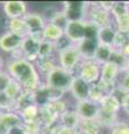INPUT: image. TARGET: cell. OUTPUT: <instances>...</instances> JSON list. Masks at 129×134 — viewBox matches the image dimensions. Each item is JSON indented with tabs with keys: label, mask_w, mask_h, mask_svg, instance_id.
<instances>
[{
	"label": "cell",
	"mask_w": 129,
	"mask_h": 134,
	"mask_svg": "<svg viewBox=\"0 0 129 134\" xmlns=\"http://www.w3.org/2000/svg\"><path fill=\"white\" fill-rule=\"evenodd\" d=\"M115 52V48L111 47V46H107V45H101L99 44L97 50H95V54H94V57L93 59L98 63L100 65H103L106 63H109L111 60V57H112V54Z\"/></svg>",
	"instance_id": "20"
},
{
	"label": "cell",
	"mask_w": 129,
	"mask_h": 134,
	"mask_svg": "<svg viewBox=\"0 0 129 134\" xmlns=\"http://www.w3.org/2000/svg\"><path fill=\"white\" fill-rule=\"evenodd\" d=\"M110 134H129V124L118 121L110 129Z\"/></svg>",
	"instance_id": "33"
},
{
	"label": "cell",
	"mask_w": 129,
	"mask_h": 134,
	"mask_svg": "<svg viewBox=\"0 0 129 134\" xmlns=\"http://www.w3.org/2000/svg\"><path fill=\"white\" fill-rule=\"evenodd\" d=\"M24 38L11 31H7L0 36V49L5 53L15 54L18 52Z\"/></svg>",
	"instance_id": "9"
},
{
	"label": "cell",
	"mask_w": 129,
	"mask_h": 134,
	"mask_svg": "<svg viewBox=\"0 0 129 134\" xmlns=\"http://www.w3.org/2000/svg\"><path fill=\"white\" fill-rule=\"evenodd\" d=\"M75 76V74L62 68L61 66H57L45 77V85L52 90L65 93L68 91L70 92L71 85H72Z\"/></svg>",
	"instance_id": "2"
},
{
	"label": "cell",
	"mask_w": 129,
	"mask_h": 134,
	"mask_svg": "<svg viewBox=\"0 0 129 134\" xmlns=\"http://www.w3.org/2000/svg\"><path fill=\"white\" fill-rule=\"evenodd\" d=\"M121 108L123 110V112L129 116V94H127V96L125 97V99L121 103Z\"/></svg>",
	"instance_id": "36"
},
{
	"label": "cell",
	"mask_w": 129,
	"mask_h": 134,
	"mask_svg": "<svg viewBox=\"0 0 129 134\" xmlns=\"http://www.w3.org/2000/svg\"><path fill=\"white\" fill-rule=\"evenodd\" d=\"M8 134H27V133L25 131L24 124H22V125H19V126H16L12 130H10V132Z\"/></svg>",
	"instance_id": "35"
},
{
	"label": "cell",
	"mask_w": 129,
	"mask_h": 134,
	"mask_svg": "<svg viewBox=\"0 0 129 134\" xmlns=\"http://www.w3.org/2000/svg\"><path fill=\"white\" fill-rule=\"evenodd\" d=\"M2 113H3V112H2L1 110H0V119H1V116H2Z\"/></svg>",
	"instance_id": "39"
},
{
	"label": "cell",
	"mask_w": 129,
	"mask_h": 134,
	"mask_svg": "<svg viewBox=\"0 0 129 134\" xmlns=\"http://www.w3.org/2000/svg\"><path fill=\"white\" fill-rule=\"evenodd\" d=\"M97 121L99 124L101 125V127H112L113 125L118 122V114H113V113H109V112H105L100 110L99 116Z\"/></svg>",
	"instance_id": "26"
},
{
	"label": "cell",
	"mask_w": 129,
	"mask_h": 134,
	"mask_svg": "<svg viewBox=\"0 0 129 134\" xmlns=\"http://www.w3.org/2000/svg\"><path fill=\"white\" fill-rule=\"evenodd\" d=\"M120 73H121V69H120V67L118 65H116L112 62L106 63V64H103L101 66L100 81L116 86V83H117V79L119 77Z\"/></svg>",
	"instance_id": "14"
},
{
	"label": "cell",
	"mask_w": 129,
	"mask_h": 134,
	"mask_svg": "<svg viewBox=\"0 0 129 134\" xmlns=\"http://www.w3.org/2000/svg\"><path fill=\"white\" fill-rule=\"evenodd\" d=\"M70 92L73 97L76 99V102L83 100V99H88L90 97L91 84L86 83L80 76H75L73 79L72 85H71Z\"/></svg>",
	"instance_id": "10"
},
{
	"label": "cell",
	"mask_w": 129,
	"mask_h": 134,
	"mask_svg": "<svg viewBox=\"0 0 129 134\" xmlns=\"http://www.w3.org/2000/svg\"><path fill=\"white\" fill-rule=\"evenodd\" d=\"M24 122L18 112H3L0 119V134H8L16 126L22 125Z\"/></svg>",
	"instance_id": "12"
},
{
	"label": "cell",
	"mask_w": 129,
	"mask_h": 134,
	"mask_svg": "<svg viewBox=\"0 0 129 134\" xmlns=\"http://www.w3.org/2000/svg\"><path fill=\"white\" fill-rule=\"evenodd\" d=\"M86 20H70L64 29V35L73 45H78L85 38Z\"/></svg>",
	"instance_id": "6"
},
{
	"label": "cell",
	"mask_w": 129,
	"mask_h": 134,
	"mask_svg": "<svg viewBox=\"0 0 129 134\" xmlns=\"http://www.w3.org/2000/svg\"><path fill=\"white\" fill-rule=\"evenodd\" d=\"M38 50H39V43H37L36 40H34L32 37L28 36L24 38L19 50L15 53L18 54V55L12 58H25V59L34 63L38 59Z\"/></svg>",
	"instance_id": "8"
},
{
	"label": "cell",
	"mask_w": 129,
	"mask_h": 134,
	"mask_svg": "<svg viewBox=\"0 0 129 134\" xmlns=\"http://www.w3.org/2000/svg\"><path fill=\"white\" fill-rule=\"evenodd\" d=\"M78 115L80 116L81 121L83 120H97L100 113L99 103H95L90 98L79 100L75 104V108Z\"/></svg>",
	"instance_id": "7"
},
{
	"label": "cell",
	"mask_w": 129,
	"mask_h": 134,
	"mask_svg": "<svg viewBox=\"0 0 129 134\" xmlns=\"http://www.w3.org/2000/svg\"><path fill=\"white\" fill-rule=\"evenodd\" d=\"M59 123L61 126L78 130L79 125L81 123V119H80V116L78 115L75 110H69L68 108V110L60 116Z\"/></svg>",
	"instance_id": "17"
},
{
	"label": "cell",
	"mask_w": 129,
	"mask_h": 134,
	"mask_svg": "<svg viewBox=\"0 0 129 134\" xmlns=\"http://www.w3.org/2000/svg\"><path fill=\"white\" fill-rule=\"evenodd\" d=\"M25 20V23L29 28L30 32H35V31H42L45 27V25L47 24V21L45 20L42 14L38 12H29L23 18Z\"/></svg>",
	"instance_id": "16"
},
{
	"label": "cell",
	"mask_w": 129,
	"mask_h": 134,
	"mask_svg": "<svg viewBox=\"0 0 129 134\" xmlns=\"http://www.w3.org/2000/svg\"><path fill=\"white\" fill-rule=\"evenodd\" d=\"M39 134H48L47 132H42V133H39Z\"/></svg>",
	"instance_id": "40"
},
{
	"label": "cell",
	"mask_w": 129,
	"mask_h": 134,
	"mask_svg": "<svg viewBox=\"0 0 129 134\" xmlns=\"http://www.w3.org/2000/svg\"><path fill=\"white\" fill-rule=\"evenodd\" d=\"M101 125L97 120H83L79 125L78 131L80 134H99Z\"/></svg>",
	"instance_id": "24"
},
{
	"label": "cell",
	"mask_w": 129,
	"mask_h": 134,
	"mask_svg": "<svg viewBox=\"0 0 129 134\" xmlns=\"http://www.w3.org/2000/svg\"><path fill=\"white\" fill-rule=\"evenodd\" d=\"M116 86L119 87L120 90H122L123 92H126L127 94H129V72L128 70H121L119 77L116 83Z\"/></svg>",
	"instance_id": "32"
},
{
	"label": "cell",
	"mask_w": 129,
	"mask_h": 134,
	"mask_svg": "<svg viewBox=\"0 0 129 134\" xmlns=\"http://www.w3.org/2000/svg\"><path fill=\"white\" fill-rule=\"evenodd\" d=\"M125 70H128V72H129V58L127 60V66H126V69H125Z\"/></svg>",
	"instance_id": "38"
},
{
	"label": "cell",
	"mask_w": 129,
	"mask_h": 134,
	"mask_svg": "<svg viewBox=\"0 0 129 134\" xmlns=\"http://www.w3.org/2000/svg\"><path fill=\"white\" fill-rule=\"evenodd\" d=\"M88 3L81 2H65L63 11L69 20H86Z\"/></svg>",
	"instance_id": "13"
},
{
	"label": "cell",
	"mask_w": 129,
	"mask_h": 134,
	"mask_svg": "<svg viewBox=\"0 0 129 134\" xmlns=\"http://www.w3.org/2000/svg\"><path fill=\"white\" fill-rule=\"evenodd\" d=\"M76 76H80L91 85L97 84L101 76V65L94 59H83L79 66V74Z\"/></svg>",
	"instance_id": "4"
},
{
	"label": "cell",
	"mask_w": 129,
	"mask_h": 134,
	"mask_svg": "<svg viewBox=\"0 0 129 134\" xmlns=\"http://www.w3.org/2000/svg\"><path fill=\"white\" fill-rule=\"evenodd\" d=\"M36 63H37L36 68L38 70L39 75H43L44 77H46L55 67L59 66L57 58H54V56L49 58H44V59H38Z\"/></svg>",
	"instance_id": "22"
},
{
	"label": "cell",
	"mask_w": 129,
	"mask_h": 134,
	"mask_svg": "<svg viewBox=\"0 0 129 134\" xmlns=\"http://www.w3.org/2000/svg\"><path fill=\"white\" fill-rule=\"evenodd\" d=\"M18 113L22 116V120L24 123L33 122V121L38 120L39 117V106L36 105V104H30V105L23 108L22 111H19Z\"/></svg>",
	"instance_id": "25"
},
{
	"label": "cell",
	"mask_w": 129,
	"mask_h": 134,
	"mask_svg": "<svg viewBox=\"0 0 129 134\" xmlns=\"http://www.w3.org/2000/svg\"><path fill=\"white\" fill-rule=\"evenodd\" d=\"M23 92H24V90H23L22 85H20V84H18L16 81H14V79H11L10 84L8 85V87H7L6 91H5V94H6L10 99L16 100L20 95L23 94Z\"/></svg>",
	"instance_id": "28"
},
{
	"label": "cell",
	"mask_w": 129,
	"mask_h": 134,
	"mask_svg": "<svg viewBox=\"0 0 129 134\" xmlns=\"http://www.w3.org/2000/svg\"><path fill=\"white\" fill-rule=\"evenodd\" d=\"M2 9L9 19H22L28 14L27 5L24 1H6Z\"/></svg>",
	"instance_id": "11"
},
{
	"label": "cell",
	"mask_w": 129,
	"mask_h": 134,
	"mask_svg": "<svg viewBox=\"0 0 129 134\" xmlns=\"http://www.w3.org/2000/svg\"><path fill=\"white\" fill-rule=\"evenodd\" d=\"M115 27L118 32L129 35V14L115 19Z\"/></svg>",
	"instance_id": "30"
},
{
	"label": "cell",
	"mask_w": 129,
	"mask_h": 134,
	"mask_svg": "<svg viewBox=\"0 0 129 134\" xmlns=\"http://www.w3.org/2000/svg\"><path fill=\"white\" fill-rule=\"evenodd\" d=\"M99 106L101 111L113 113V114H118L120 108H121V103L113 95L108 94L102 97V99L99 102Z\"/></svg>",
	"instance_id": "19"
},
{
	"label": "cell",
	"mask_w": 129,
	"mask_h": 134,
	"mask_svg": "<svg viewBox=\"0 0 129 134\" xmlns=\"http://www.w3.org/2000/svg\"><path fill=\"white\" fill-rule=\"evenodd\" d=\"M43 34H44L45 40L52 41V43H54V44L64 37V30L63 29L55 26V25L51 24V23H47L46 25H45V27L43 29Z\"/></svg>",
	"instance_id": "21"
},
{
	"label": "cell",
	"mask_w": 129,
	"mask_h": 134,
	"mask_svg": "<svg viewBox=\"0 0 129 134\" xmlns=\"http://www.w3.org/2000/svg\"><path fill=\"white\" fill-rule=\"evenodd\" d=\"M56 52L55 44L48 40H44L39 44L38 50V59H44V58H49L54 56V53ZM37 59V60H38Z\"/></svg>",
	"instance_id": "27"
},
{
	"label": "cell",
	"mask_w": 129,
	"mask_h": 134,
	"mask_svg": "<svg viewBox=\"0 0 129 134\" xmlns=\"http://www.w3.org/2000/svg\"><path fill=\"white\" fill-rule=\"evenodd\" d=\"M82 56L79 50L76 45H71L69 47L57 52V62H59V66L64 68L69 72L74 74V70L79 68L81 62Z\"/></svg>",
	"instance_id": "3"
},
{
	"label": "cell",
	"mask_w": 129,
	"mask_h": 134,
	"mask_svg": "<svg viewBox=\"0 0 129 134\" xmlns=\"http://www.w3.org/2000/svg\"><path fill=\"white\" fill-rule=\"evenodd\" d=\"M7 73L26 92L34 93L42 86L40 75L36 66L25 58H12L7 65Z\"/></svg>",
	"instance_id": "1"
},
{
	"label": "cell",
	"mask_w": 129,
	"mask_h": 134,
	"mask_svg": "<svg viewBox=\"0 0 129 134\" xmlns=\"http://www.w3.org/2000/svg\"><path fill=\"white\" fill-rule=\"evenodd\" d=\"M129 14V2H115L113 8L111 10L112 18L117 19L122 16H126Z\"/></svg>",
	"instance_id": "29"
},
{
	"label": "cell",
	"mask_w": 129,
	"mask_h": 134,
	"mask_svg": "<svg viewBox=\"0 0 129 134\" xmlns=\"http://www.w3.org/2000/svg\"><path fill=\"white\" fill-rule=\"evenodd\" d=\"M117 29H116L115 25H109V26H105L99 28L98 31V43L101 45H107V46H111L113 47L115 44V39L117 36Z\"/></svg>",
	"instance_id": "15"
},
{
	"label": "cell",
	"mask_w": 129,
	"mask_h": 134,
	"mask_svg": "<svg viewBox=\"0 0 129 134\" xmlns=\"http://www.w3.org/2000/svg\"><path fill=\"white\" fill-rule=\"evenodd\" d=\"M98 45V39H83L80 44H78L76 46L81 53L82 59H93Z\"/></svg>",
	"instance_id": "18"
},
{
	"label": "cell",
	"mask_w": 129,
	"mask_h": 134,
	"mask_svg": "<svg viewBox=\"0 0 129 134\" xmlns=\"http://www.w3.org/2000/svg\"><path fill=\"white\" fill-rule=\"evenodd\" d=\"M70 21L69 20V18L66 17V15H65V12L63 11V10H57V12L55 15H54V17L51 19V24H53V25H55V26H57V27H60V28H62L64 30L65 29V27L68 26V23Z\"/></svg>",
	"instance_id": "31"
},
{
	"label": "cell",
	"mask_w": 129,
	"mask_h": 134,
	"mask_svg": "<svg viewBox=\"0 0 129 134\" xmlns=\"http://www.w3.org/2000/svg\"><path fill=\"white\" fill-rule=\"evenodd\" d=\"M86 20L97 25L99 28L112 25V16L111 12L105 10L99 5V2H95L94 5H88L86 10Z\"/></svg>",
	"instance_id": "5"
},
{
	"label": "cell",
	"mask_w": 129,
	"mask_h": 134,
	"mask_svg": "<svg viewBox=\"0 0 129 134\" xmlns=\"http://www.w3.org/2000/svg\"><path fill=\"white\" fill-rule=\"evenodd\" d=\"M11 77L10 75L8 74L7 72L5 70H2V72H0V92H5L6 88L8 87V85L10 84L11 82Z\"/></svg>",
	"instance_id": "34"
},
{
	"label": "cell",
	"mask_w": 129,
	"mask_h": 134,
	"mask_svg": "<svg viewBox=\"0 0 129 134\" xmlns=\"http://www.w3.org/2000/svg\"><path fill=\"white\" fill-rule=\"evenodd\" d=\"M9 31L16 34L20 37H28L30 34V30L28 26L25 23V20L22 18V19H10L9 20Z\"/></svg>",
	"instance_id": "23"
},
{
	"label": "cell",
	"mask_w": 129,
	"mask_h": 134,
	"mask_svg": "<svg viewBox=\"0 0 129 134\" xmlns=\"http://www.w3.org/2000/svg\"><path fill=\"white\" fill-rule=\"evenodd\" d=\"M3 65H5V60H3L2 56L0 55V72H2L3 70Z\"/></svg>",
	"instance_id": "37"
}]
</instances>
